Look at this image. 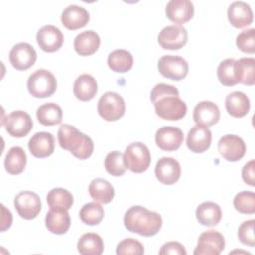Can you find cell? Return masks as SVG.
<instances>
[{"label":"cell","instance_id":"1","mask_svg":"<svg viewBox=\"0 0 255 255\" xmlns=\"http://www.w3.org/2000/svg\"><path fill=\"white\" fill-rule=\"evenodd\" d=\"M125 227L133 233L150 237L157 234L162 226L161 215L141 205L128 208L124 216Z\"/></svg>","mask_w":255,"mask_h":255},{"label":"cell","instance_id":"2","mask_svg":"<svg viewBox=\"0 0 255 255\" xmlns=\"http://www.w3.org/2000/svg\"><path fill=\"white\" fill-rule=\"evenodd\" d=\"M58 141L63 149L69 150L81 160L89 158L94 151L92 138L69 124H64L59 128Z\"/></svg>","mask_w":255,"mask_h":255},{"label":"cell","instance_id":"3","mask_svg":"<svg viewBox=\"0 0 255 255\" xmlns=\"http://www.w3.org/2000/svg\"><path fill=\"white\" fill-rule=\"evenodd\" d=\"M27 88L33 97L47 98L56 92L57 80L50 71L39 69L29 76Z\"/></svg>","mask_w":255,"mask_h":255},{"label":"cell","instance_id":"4","mask_svg":"<svg viewBox=\"0 0 255 255\" xmlns=\"http://www.w3.org/2000/svg\"><path fill=\"white\" fill-rule=\"evenodd\" d=\"M97 110L105 121L115 122L125 115L126 104L120 94L109 91L103 94L99 99Z\"/></svg>","mask_w":255,"mask_h":255},{"label":"cell","instance_id":"5","mask_svg":"<svg viewBox=\"0 0 255 255\" xmlns=\"http://www.w3.org/2000/svg\"><path fill=\"white\" fill-rule=\"evenodd\" d=\"M127 168L135 173L145 171L150 164V152L148 147L139 141L132 142L126 147L124 153Z\"/></svg>","mask_w":255,"mask_h":255},{"label":"cell","instance_id":"6","mask_svg":"<svg viewBox=\"0 0 255 255\" xmlns=\"http://www.w3.org/2000/svg\"><path fill=\"white\" fill-rule=\"evenodd\" d=\"M155 114L166 121H178L187 112L186 104L177 96H166L153 103Z\"/></svg>","mask_w":255,"mask_h":255},{"label":"cell","instance_id":"7","mask_svg":"<svg viewBox=\"0 0 255 255\" xmlns=\"http://www.w3.org/2000/svg\"><path fill=\"white\" fill-rule=\"evenodd\" d=\"M157 69L164 78L180 81L187 76L188 64L182 57L164 55L158 60Z\"/></svg>","mask_w":255,"mask_h":255},{"label":"cell","instance_id":"8","mask_svg":"<svg viewBox=\"0 0 255 255\" xmlns=\"http://www.w3.org/2000/svg\"><path fill=\"white\" fill-rule=\"evenodd\" d=\"M14 206L18 214L27 220L36 218L42 208L39 195L30 190L19 192L14 198Z\"/></svg>","mask_w":255,"mask_h":255},{"label":"cell","instance_id":"9","mask_svg":"<svg viewBox=\"0 0 255 255\" xmlns=\"http://www.w3.org/2000/svg\"><path fill=\"white\" fill-rule=\"evenodd\" d=\"M6 131L13 137L26 136L33 128V121L30 115L24 111H13L2 123Z\"/></svg>","mask_w":255,"mask_h":255},{"label":"cell","instance_id":"10","mask_svg":"<svg viewBox=\"0 0 255 255\" xmlns=\"http://www.w3.org/2000/svg\"><path fill=\"white\" fill-rule=\"evenodd\" d=\"M187 30L181 25L166 26L157 36L158 44L165 50H179L187 43Z\"/></svg>","mask_w":255,"mask_h":255},{"label":"cell","instance_id":"11","mask_svg":"<svg viewBox=\"0 0 255 255\" xmlns=\"http://www.w3.org/2000/svg\"><path fill=\"white\" fill-rule=\"evenodd\" d=\"M225 247L223 235L215 230H207L198 237L194 255H218Z\"/></svg>","mask_w":255,"mask_h":255},{"label":"cell","instance_id":"12","mask_svg":"<svg viewBox=\"0 0 255 255\" xmlns=\"http://www.w3.org/2000/svg\"><path fill=\"white\" fill-rule=\"evenodd\" d=\"M217 147L220 155L231 162L240 160L246 151L244 140L236 134H225L220 137Z\"/></svg>","mask_w":255,"mask_h":255},{"label":"cell","instance_id":"13","mask_svg":"<svg viewBox=\"0 0 255 255\" xmlns=\"http://www.w3.org/2000/svg\"><path fill=\"white\" fill-rule=\"evenodd\" d=\"M9 60L16 70L25 71L35 64L37 53L32 45L21 42L13 46L9 53Z\"/></svg>","mask_w":255,"mask_h":255},{"label":"cell","instance_id":"14","mask_svg":"<svg viewBox=\"0 0 255 255\" xmlns=\"http://www.w3.org/2000/svg\"><path fill=\"white\" fill-rule=\"evenodd\" d=\"M183 142V132L179 128L164 126L155 132V143L164 151H174Z\"/></svg>","mask_w":255,"mask_h":255},{"label":"cell","instance_id":"15","mask_svg":"<svg viewBox=\"0 0 255 255\" xmlns=\"http://www.w3.org/2000/svg\"><path fill=\"white\" fill-rule=\"evenodd\" d=\"M36 40L43 51L53 53L62 47L64 43V35L56 26L45 25L37 32Z\"/></svg>","mask_w":255,"mask_h":255},{"label":"cell","instance_id":"16","mask_svg":"<svg viewBox=\"0 0 255 255\" xmlns=\"http://www.w3.org/2000/svg\"><path fill=\"white\" fill-rule=\"evenodd\" d=\"M154 173L159 182L165 185H171L179 179L181 167L175 158L164 156L156 162Z\"/></svg>","mask_w":255,"mask_h":255},{"label":"cell","instance_id":"17","mask_svg":"<svg viewBox=\"0 0 255 255\" xmlns=\"http://www.w3.org/2000/svg\"><path fill=\"white\" fill-rule=\"evenodd\" d=\"M211 139L212 134L207 127L195 125L187 133L186 145L190 151L194 153H202L209 148Z\"/></svg>","mask_w":255,"mask_h":255},{"label":"cell","instance_id":"18","mask_svg":"<svg viewBox=\"0 0 255 255\" xmlns=\"http://www.w3.org/2000/svg\"><path fill=\"white\" fill-rule=\"evenodd\" d=\"M31 154L37 158L50 156L55 149V138L51 132L40 131L32 135L28 142Z\"/></svg>","mask_w":255,"mask_h":255},{"label":"cell","instance_id":"19","mask_svg":"<svg viewBox=\"0 0 255 255\" xmlns=\"http://www.w3.org/2000/svg\"><path fill=\"white\" fill-rule=\"evenodd\" d=\"M45 224L47 229L54 234H65L71 225L68 209L64 207H50L46 214Z\"/></svg>","mask_w":255,"mask_h":255},{"label":"cell","instance_id":"20","mask_svg":"<svg viewBox=\"0 0 255 255\" xmlns=\"http://www.w3.org/2000/svg\"><path fill=\"white\" fill-rule=\"evenodd\" d=\"M166 17L175 24L188 22L194 14V7L189 0H170L165 7Z\"/></svg>","mask_w":255,"mask_h":255},{"label":"cell","instance_id":"21","mask_svg":"<svg viewBox=\"0 0 255 255\" xmlns=\"http://www.w3.org/2000/svg\"><path fill=\"white\" fill-rule=\"evenodd\" d=\"M193 121L196 125L210 127L215 125L220 118V111L216 104L211 101L199 102L193 110Z\"/></svg>","mask_w":255,"mask_h":255},{"label":"cell","instance_id":"22","mask_svg":"<svg viewBox=\"0 0 255 255\" xmlns=\"http://www.w3.org/2000/svg\"><path fill=\"white\" fill-rule=\"evenodd\" d=\"M229 23L235 28H244L249 26L253 21V12L250 6L243 1L231 3L227 10Z\"/></svg>","mask_w":255,"mask_h":255},{"label":"cell","instance_id":"23","mask_svg":"<svg viewBox=\"0 0 255 255\" xmlns=\"http://www.w3.org/2000/svg\"><path fill=\"white\" fill-rule=\"evenodd\" d=\"M90 20L89 12L78 5L67 6L61 15L62 24L69 30H77L85 27Z\"/></svg>","mask_w":255,"mask_h":255},{"label":"cell","instance_id":"24","mask_svg":"<svg viewBox=\"0 0 255 255\" xmlns=\"http://www.w3.org/2000/svg\"><path fill=\"white\" fill-rule=\"evenodd\" d=\"M100 44V36L93 30H87L76 36L74 49L80 56H91L98 51Z\"/></svg>","mask_w":255,"mask_h":255},{"label":"cell","instance_id":"25","mask_svg":"<svg viewBox=\"0 0 255 255\" xmlns=\"http://www.w3.org/2000/svg\"><path fill=\"white\" fill-rule=\"evenodd\" d=\"M225 108L230 116L242 118L246 116L250 110L249 98L241 91L231 92L226 96Z\"/></svg>","mask_w":255,"mask_h":255},{"label":"cell","instance_id":"26","mask_svg":"<svg viewBox=\"0 0 255 255\" xmlns=\"http://www.w3.org/2000/svg\"><path fill=\"white\" fill-rule=\"evenodd\" d=\"M73 92L78 100L83 102L90 101L98 92L97 81L89 74L80 75L74 82Z\"/></svg>","mask_w":255,"mask_h":255},{"label":"cell","instance_id":"27","mask_svg":"<svg viewBox=\"0 0 255 255\" xmlns=\"http://www.w3.org/2000/svg\"><path fill=\"white\" fill-rule=\"evenodd\" d=\"M197 221L204 226H215L221 220L222 212L220 206L212 201L199 204L195 211Z\"/></svg>","mask_w":255,"mask_h":255},{"label":"cell","instance_id":"28","mask_svg":"<svg viewBox=\"0 0 255 255\" xmlns=\"http://www.w3.org/2000/svg\"><path fill=\"white\" fill-rule=\"evenodd\" d=\"M27 164V155L25 150L21 146L11 147L4 160L5 169L12 175L20 174L24 171Z\"/></svg>","mask_w":255,"mask_h":255},{"label":"cell","instance_id":"29","mask_svg":"<svg viewBox=\"0 0 255 255\" xmlns=\"http://www.w3.org/2000/svg\"><path fill=\"white\" fill-rule=\"evenodd\" d=\"M89 193L95 201L104 204L110 203L115 196L113 185L104 178L93 179L89 184Z\"/></svg>","mask_w":255,"mask_h":255},{"label":"cell","instance_id":"30","mask_svg":"<svg viewBox=\"0 0 255 255\" xmlns=\"http://www.w3.org/2000/svg\"><path fill=\"white\" fill-rule=\"evenodd\" d=\"M133 65L132 55L124 49H117L111 52L108 56V66L116 73H127Z\"/></svg>","mask_w":255,"mask_h":255},{"label":"cell","instance_id":"31","mask_svg":"<svg viewBox=\"0 0 255 255\" xmlns=\"http://www.w3.org/2000/svg\"><path fill=\"white\" fill-rule=\"evenodd\" d=\"M77 247L80 254L100 255L104 251V242L99 234L88 232L80 237Z\"/></svg>","mask_w":255,"mask_h":255},{"label":"cell","instance_id":"32","mask_svg":"<svg viewBox=\"0 0 255 255\" xmlns=\"http://www.w3.org/2000/svg\"><path fill=\"white\" fill-rule=\"evenodd\" d=\"M36 116L41 125L55 126L62 122L63 111L56 103H46L37 109Z\"/></svg>","mask_w":255,"mask_h":255},{"label":"cell","instance_id":"33","mask_svg":"<svg viewBox=\"0 0 255 255\" xmlns=\"http://www.w3.org/2000/svg\"><path fill=\"white\" fill-rule=\"evenodd\" d=\"M235 73L238 83L252 86L255 83V59L241 58L235 61Z\"/></svg>","mask_w":255,"mask_h":255},{"label":"cell","instance_id":"34","mask_svg":"<svg viewBox=\"0 0 255 255\" xmlns=\"http://www.w3.org/2000/svg\"><path fill=\"white\" fill-rule=\"evenodd\" d=\"M104 208L97 202H88L80 210V219L87 225H97L104 218Z\"/></svg>","mask_w":255,"mask_h":255},{"label":"cell","instance_id":"35","mask_svg":"<svg viewBox=\"0 0 255 255\" xmlns=\"http://www.w3.org/2000/svg\"><path fill=\"white\" fill-rule=\"evenodd\" d=\"M47 203L49 207H64L69 210L74 203V197L69 190L57 187L48 192Z\"/></svg>","mask_w":255,"mask_h":255},{"label":"cell","instance_id":"36","mask_svg":"<svg viewBox=\"0 0 255 255\" xmlns=\"http://www.w3.org/2000/svg\"><path fill=\"white\" fill-rule=\"evenodd\" d=\"M235 61L232 58L225 59L217 67V78L224 86L231 87L238 84L235 73Z\"/></svg>","mask_w":255,"mask_h":255},{"label":"cell","instance_id":"37","mask_svg":"<svg viewBox=\"0 0 255 255\" xmlns=\"http://www.w3.org/2000/svg\"><path fill=\"white\" fill-rule=\"evenodd\" d=\"M104 165L107 172L113 176H122L127 170L124 154L118 150L111 151L107 154Z\"/></svg>","mask_w":255,"mask_h":255},{"label":"cell","instance_id":"38","mask_svg":"<svg viewBox=\"0 0 255 255\" xmlns=\"http://www.w3.org/2000/svg\"><path fill=\"white\" fill-rule=\"evenodd\" d=\"M234 208L242 214H253L255 212V194L252 191L243 190L238 192L233 199Z\"/></svg>","mask_w":255,"mask_h":255},{"label":"cell","instance_id":"39","mask_svg":"<svg viewBox=\"0 0 255 255\" xmlns=\"http://www.w3.org/2000/svg\"><path fill=\"white\" fill-rule=\"evenodd\" d=\"M236 46L243 53L254 54L255 52V29L251 28L239 33L236 37Z\"/></svg>","mask_w":255,"mask_h":255},{"label":"cell","instance_id":"40","mask_svg":"<svg viewBox=\"0 0 255 255\" xmlns=\"http://www.w3.org/2000/svg\"><path fill=\"white\" fill-rule=\"evenodd\" d=\"M116 252L118 255H124V254L141 255L144 252V248H143V245L138 240L134 238H126L117 245Z\"/></svg>","mask_w":255,"mask_h":255},{"label":"cell","instance_id":"41","mask_svg":"<svg viewBox=\"0 0 255 255\" xmlns=\"http://www.w3.org/2000/svg\"><path fill=\"white\" fill-rule=\"evenodd\" d=\"M254 224L255 220L250 219L242 222L238 227L237 236L241 243L248 245L250 247L255 246V236H254Z\"/></svg>","mask_w":255,"mask_h":255},{"label":"cell","instance_id":"42","mask_svg":"<svg viewBox=\"0 0 255 255\" xmlns=\"http://www.w3.org/2000/svg\"><path fill=\"white\" fill-rule=\"evenodd\" d=\"M166 96H177L179 97V92L177 88H175L172 85L164 84V83H159L156 84L153 89L150 92V101L154 103L158 99Z\"/></svg>","mask_w":255,"mask_h":255},{"label":"cell","instance_id":"43","mask_svg":"<svg viewBox=\"0 0 255 255\" xmlns=\"http://www.w3.org/2000/svg\"><path fill=\"white\" fill-rule=\"evenodd\" d=\"M186 250L184 246L177 242V241H169L164 243L160 250L159 254L160 255H167V254H173V255H186Z\"/></svg>","mask_w":255,"mask_h":255},{"label":"cell","instance_id":"44","mask_svg":"<svg viewBox=\"0 0 255 255\" xmlns=\"http://www.w3.org/2000/svg\"><path fill=\"white\" fill-rule=\"evenodd\" d=\"M242 179L243 181L250 185V186H255V181H254V176H255V161L254 159H251L242 168Z\"/></svg>","mask_w":255,"mask_h":255},{"label":"cell","instance_id":"45","mask_svg":"<svg viewBox=\"0 0 255 255\" xmlns=\"http://www.w3.org/2000/svg\"><path fill=\"white\" fill-rule=\"evenodd\" d=\"M2 208V219H1V231H5L11 226L12 214L9 209H7L4 204H1Z\"/></svg>","mask_w":255,"mask_h":255}]
</instances>
